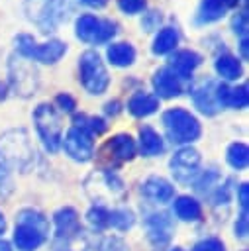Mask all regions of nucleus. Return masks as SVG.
I'll return each instance as SVG.
<instances>
[{
  "instance_id": "f257e3e1",
  "label": "nucleus",
  "mask_w": 249,
  "mask_h": 251,
  "mask_svg": "<svg viewBox=\"0 0 249 251\" xmlns=\"http://www.w3.org/2000/svg\"><path fill=\"white\" fill-rule=\"evenodd\" d=\"M0 157L4 167H14L22 173L29 171L33 163V149L25 129H12L0 137Z\"/></svg>"
},
{
  "instance_id": "f03ea898",
  "label": "nucleus",
  "mask_w": 249,
  "mask_h": 251,
  "mask_svg": "<svg viewBox=\"0 0 249 251\" xmlns=\"http://www.w3.org/2000/svg\"><path fill=\"white\" fill-rule=\"evenodd\" d=\"M163 126H165L167 137L176 145H190L202 133L200 122L180 106L169 108L163 112Z\"/></svg>"
},
{
  "instance_id": "7ed1b4c3",
  "label": "nucleus",
  "mask_w": 249,
  "mask_h": 251,
  "mask_svg": "<svg viewBox=\"0 0 249 251\" xmlns=\"http://www.w3.org/2000/svg\"><path fill=\"white\" fill-rule=\"evenodd\" d=\"M78 78L84 90L90 94H104L110 86V75L96 51H84L78 57Z\"/></svg>"
},
{
  "instance_id": "20e7f679",
  "label": "nucleus",
  "mask_w": 249,
  "mask_h": 251,
  "mask_svg": "<svg viewBox=\"0 0 249 251\" xmlns=\"http://www.w3.org/2000/svg\"><path fill=\"white\" fill-rule=\"evenodd\" d=\"M16 51L25 57V59H33L37 63H43V65H53L57 63L65 53H67V43L65 41H59V39H51V41H45V43H37L31 35L27 33H20L16 37Z\"/></svg>"
},
{
  "instance_id": "39448f33",
  "label": "nucleus",
  "mask_w": 249,
  "mask_h": 251,
  "mask_svg": "<svg viewBox=\"0 0 249 251\" xmlns=\"http://www.w3.org/2000/svg\"><path fill=\"white\" fill-rule=\"evenodd\" d=\"M33 122H35V129L39 133L43 147L55 153L63 141V122H61L59 112L51 104H39L33 110Z\"/></svg>"
},
{
  "instance_id": "423d86ee",
  "label": "nucleus",
  "mask_w": 249,
  "mask_h": 251,
  "mask_svg": "<svg viewBox=\"0 0 249 251\" xmlns=\"http://www.w3.org/2000/svg\"><path fill=\"white\" fill-rule=\"evenodd\" d=\"M84 188L88 192V196L94 200L96 206H104L110 200H120L125 194L124 182L118 175L110 173V171H96L90 173L88 178L84 180Z\"/></svg>"
},
{
  "instance_id": "0eeeda50",
  "label": "nucleus",
  "mask_w": 249,
  "mask_h": 251,
  "mask_svg": "<svg viewBox=\"0 0 249 251\" xmlns=\"http://www.w3.org/2000/svg\"><path fill=\"white\" fill-rule=\"evenodd\" d=\"M116 31L118 29L112 20H102V18H96L94 14H82L76 18V24H75L76 37L90 45H100L110 41L116 35Z\"/></svg>"
},
{
  "instance_id": "6e6552de",
  "label": "nucleus",
  "mask_w": 249,
  "mask_h": 251,
  "mask_svg": "<svg viewBox=\"0 0 249 251\" xmlns=\"http://www.w3.org/2000/svg\"><path fill=\"white\" fill-rule=\"evenodd\" d=\"M200 163H202L200 153L194 147L186 145V147H180L178 151H174L169 167L178 184H190V182H194V178L200 173Z\"/></svg>"
},
{
  "instance_id": "1a4fd4ad",
  "label": "nucleus",
  "mask_w": 249,
  "mask_h": 251,
  "mask_svg": "<svg viewBox=\"0 0 249 251\" xmlns=\"http://www.w3.org/2000/svg\"><path fill=\"white\" fill-rule=\"evenodd\" d=\"M92 137L94 135L88 133L86 129H82L78 126H73L67 131V135H65V139L61 143H63V147H65V151H67V155L71 159L86 163L94 155V139Z\"/></svg>"
},
{
  "instance_id": "9d476101",
  "label": "nucleus",
  "mask_w": 249,
  "mask_h": 251,
  "mask_svg": "<svg viewBox=\"0 0 249 251\" xmlns=\"http://www.w3.org/2000/svg\"><path fill=\"white\" fill-rule=\"evenodd\" d=\"M10 80L18 94L29 96L37 88V71L27 63L25 57L10 59Z\"/></svg>"
},
{
  "instance_id": "9b49d317",
  "label": "nucleus",
  "mask_w": 249,
  "mask_h": 251,
  "mask_svg": "<svg viewBox=\"0 0 249 251\" xmlns=\"http://www.w3.org/2000/svg\"><path fill=\"white\" fill-rule=\"evenodd\" d=\"M145 227H147V233H149V239L155 247H163L171 241L173 237V220L169 218V214L161 212V214H149L145 218Z\"/></svg>"
},
{
  "instance_id": "f8f14e48",
  "label": "nucleus",
  "mask_w": 249,
  "mask_h": 251,
  "mask_svg": "<svg viewBox=\"0 0 249 251\" xmlns=\"http://www.w3.org/2000/svg\"><path fill=\"white\" fill-rule=\"evenodd\" d=\"M200 63H202V55H198L196 51H192V49H178V51H174L171 55L167 69H171L180 80H186L200 67Z\"/></svg>"
},
{
  "instance_id": "ddd939ff",
  "label": "nucleus",
  "mask_w": 249,
  "mask_h": 251,
  "mask_svg": "<svg viewBox=\"0 0 249 251\" xmlns=\"http://www.w3.org/2000/svg\"><path fill=\"white\" fill-rule=\"evenodd\" d=\"M153 90L157 98H174L182 92V80L167 67L153 73Z\"/></svg>"
},
{
  "instance_id": "4468645a",
  "label": "nucleus",
  "mask_w": 249,
  "mask_h": 251,
  "mask_svg": "<svg viewBox=\"0 0 249 251\" xmlns=\"http://www.w3.org/2000/svg\"><path fill=\"white\" fill-rule=\"evenodd\" d=\"M53 251H98V245L82 227H78L69 235H57L53 239Z\"/></svg>"
},
{
  "instance_id": "2eb2a0df",
  "label": "nucleus",
  "mask_w": 249,
  "mask_h": 251,
  "mask_svg": "<svg viewBox=\"0 0 249 251\" xmlns=\"http://www.w3.org/2000/svg\"><path fill=\"white\" fill-rule=\"evenodd\" d=\"M141 194L157 204H165V202H171L173 196H174V186L163 178V176H149L143 180L141 184Z\"/></svg>"
},
{
  "instance_id": "dca6fc26",
  "label": "nucleus",
  "mask_w": 249,
  "mask_h": 251,
  "mask_svg": "<svg viewBox=\"0 0 249 251\" xmlns=\"http://www.w3.org/2000/svg\"><path fill=\"white\" fill-rule=\"evenodd\" d=\"M104 153H108L114 161H131L133 157H135V153H137V145H135V141H133V137L131 135H127V133H118V135H114L106 145H104V149H102Z\"/></svg>"
},
{
  "instance_id": "f3484780",
  "label": "nucleus",
  "mask_w": 249,
  "mask_h": 251,
  "mask_svg": "<svg viewBox=\"0 0 249 251\" xmlns=\"http://www.w3.org/2000/svg\"><path fill=\"white\" fill-rule=\"evenodd\" d=\"M214 86H216L214 80H204V82H200L198 86H194L190 90L194 106L206 116H214L220 108L218 102H216V96H214Z\"/></svg>"
},
{
  "instance_id": "a211bd4d",
  "label": "nucleus",
  "mask_w": 249,
  "mask_h": 251,
  "mask_svg": "<svg viewBox=\"0 0 249 251\" xmlns=\"http://www.w3.org/2000/svg\"><path fill=\"white\" fill-rule=\"evenodd\" d=\"M157 110H159V98L155 94L137 90L127 100V112L135 118H147V116L155 114Z\"/></svg>"
},
{
  "instance_id": "6ab92c4d",
  "label": "nucleus",
  "mask_w": 249,
  "mask_h": 251,
  "mask_svg": "<svg viewBox=\"0 0 249 251\" xmlns=\"http://www.w3.org/2000/svg\"><path fill=\"white\" fill-rule=\"evenodd\" d=\"M45 239H47V237H45L39 229L27 226V224H20V222L16 224V229H14V243H16L18 249H22V251H35Z\"/></svg>"
},
{
  "instance_id": "aec40b11",
  "label": "nucleus",
  "mask_w": 249,
  "mask_h": 251,
  "mask_svg": "<svg viewBox=\"0 0 249 251\" xmlns=\"http://www.w3.org/2000/svg\"><path fill=\"white\" fill-rule=\"evenodd\" d=\"M225 10H227L225 0H200V6H198L196 16H194V22L198 25L218 22V20H222L225 16Z\"/></svg>"
},
{
  "instance_id": "412c9836",
  "label": "nucleus",
  "mask_w": 249,
  "mask_h": 251,
  "mask_svg": "<svg viewBox=\"0 0 249 251\" xmlns=\"http://www.w3.org/2000/svg\"><path fill=\"white\" fill-rule=\"evenodd\" d=\"M165 149V143H163V137L147 124H143L139 127V151L141 155L145 157H155V155H161Z\"/></svg>"
},
{
  "instance_id": "4be33fe9",
  "label": "nucleus",
  "mask_w": 249,
  "mask_h": 251,
  "mask_svg": "<svg viewBox=\"0 0 249 251\" xmlns=\"http://www.w3.org/2000/svg\"><path fill=\"white\" fill-rule=\"evenodd\" d=\"M106 57L114 67H129L135 61V47L127 41H118L108 45Z\"/></svg>"
},
{
  "instance_id": "5701e85b",
  "label": "nucleus",
  "mask_w": 249,
  "mask_h": 251,
  "mask_svg": "<svg viewBox=\"0 0 249 251\" xmlns=\"http://www.w3.org/2000/svg\"><path fill=\"white\" fill-rule=\"evenodd\" d=\"M53 222H55V237L57 235H69L73 231H76L80 227V222H78V214L75 208H59L53 216Z\"/></svg>"
},
{
  "instance_id": "b1692460",
  "label": "nucleus",
  "mask_w": 249,
  "mask_h": 251,
  "mask_svg": "<svg viewBox=\"0 0 249 251\" xmlns=\"http://www.w3.org/2000/svg\"><path fill=\"white\" fill-rule=\"evenodd\" d=\"M178 39H180L178 29L167 25V27L159 29V33L155 35V39H153V47H151V49H153L155 55H167V53H171V51L176 49Z\"/></svg>"
},
{
  "instance_id": "393cba45",
  "label": "nucleus",
  "mask_w": 249,
  "mask_h": 251,
  "mask_svg": "<svg viewBox=\"0 0 249 251\" xmlns=\"http://www.w3.org/2000/svg\"><path fill=\"white\" fill-rule=\"evenodd\" d=\"M214 69L224 80H237L241 76V71H243L241 69V61L235 55H229V53L218 55L216 63H214Z\"/></svg>"
},
{
  "instance_id": "a878e982",
  "label": "nucleus",
  "mask_w": 249,
  "mask_h": 251,
  "mask_svg": "<svg viewBox=\"0 0 249 251\" xmlns=\"http://www.w3.org/2000/svg\"><path fill=\"white\" fill-rule=\"evenodd\" d=\"M174 214L182 222H198L202 218V206L192 196H178L174 200Z\"/></svg>"
},
{
  "instance_id": "bb28decb",
  "label": "nucleus",
  "mask_w": 249,
  "mask_h": 251,
  "mask_svg": "<svg viewBox=\"0 0 249 251\" xmlns=\"http://www.w3.org/2000/svg\"><path fill=\"white\" fill-rule=\"evenodd\" d=\"M225 161H227V165L231 169L243 171L247 167V163H249V149H247V145L241 143V141L231 143L227 147V151H225Z\"/></svg>"
},
{
  "instance_id": "cd10ccee",
  "label": "nucleus",
  "mask_w": 249,
  "mask_h": 251,
  "mask_svg": "<svg viewBox=\"0 0 249 251\" xmlns=\"http://www.w3.org/2000/svg\"><path fill=\"white\" fill-rule=\"evenodd\" d=\"M16 220H18L20 224H27V226L39 229L45 237H47V233H49V222H47V218H45L41 212L33 210V208H24V210H20L18 216H16Z\"/></svg>"
},
{
  "instance_id": "c85d7f7f",
  "label": "nucleus",
  "mask_w": 249,
  "mask_h": 251,
  "mask_svg": "<svg viewBox=\"0 0 249 251\" xmlns=\"http://www.w3.org/2000/svg\"><path fill=\"white\" fill-rule=\"evenodd\" d=\"M133 224H135V216H133L131 210H127V208H114V210H110L108 227H116L120 231H125Z\"/></svg>"
},
{
  "instance_id": "c756f323",
  "label": "nucleus",
  "mask_w": 249,
  "mask_h": 251,
  "mask_svg": "<svg viewBox=\"0 0 249 251\" xmlns=\"http://www.w3.org/2000/svg\"><path fill=\"white\" fill-rule=\"evenodd\" d=\"M75 126H78V127H82V129H86L88 133H92V135H100V133H104L106 131V122L102 120V118H96V116H86V114H76L75 116Z\"/></svg>"
},
{
  "instance_id": "7c9ffc66",
  "label": "nucleus",
  "mask_w": 249,
  "mask_h": 251,
  "mask_svg": "<svg viewBox=\"0 0 249 251\" xmlns=\"http://www.w3.org/2000/svg\"><path fill=\"white\" fill-rule=\"evenodd\" d=\"M218 178H220V175L216 173V169H208L206 173H198V176L194 178V190L200 194H210L218 186Z\"/></svg>"
},
{
  "instance_id": "2f4dec72",
  "label": "nucleus",
  "mask_w": 249,
  "mask_h": 251,
  "mask_svg": "<svg viewBox=\"0 0 249 251\" xmlns=\"http://www.w3.org/2000/svg\"><path fill=\"white\" fill-rule=\"evenodd\" d=\"M108 216H110V210L104 208V206H92V208L86 212L88 224H90L94 229H98V231H102V229L108 227Z\"/></svg>"
},
{
  "instance_id": "473e14b6",
  "label": "nucleus",
  "mask_w": 249,
  "mask_h": 251,
  "mask_svg": "<svg viewBox=\"0 0 249 251\" xmlns=\"http://www.w3.org/2000/svg\"><path fill=\"white\" fill-rule=\"evenodd\" d=\"M225 106L243 110V108L247 106V84H239V86H235V88H229Z\"/></svg>"
},
{
  "instance_id": "72a5a7b5",
  "label": "nucleus",
  "mask_w": 249,
  "mask_h": 251,
  "mask_svg": "<svg viewBox=\"0 0 249 251\" xmlns=\"http://www.w3.org/2000/svg\"><path fill=\"white\" fill-rule=\"evenodd\" d=\"M192 251H225V245L218 237H206V239L198 241L192 247Z\"/></svg>"
},
{
  "instance_id": "f704fd0d",
  "label": "nucleus",
  "mask_w": 249,
  "mask_h": 251,
  "mask_svg": "<svg viewBox=\"0 0 249 251\" xmlns=\"http://www.w3.org/2000/svg\"><path fill=\"white\" fill-rule=\"evenodd\" d=\"M118 6L124 14H139L145 10L147 2L145 0H118Z\"/></svg>"
},
{
  "instance_id": "c9c22d12",
  "label": "nucleus",
  "mask_w": 249,
  "mask_h": 251,
  "mask_svg": "<svg viewBox=\"0 0 249 251\" xmlns=\"http://www.w3.org/2000/svg\"><path fill=\"white\" fill-rule=\"evenodd\" d=\"M231 27H233V31H235L237 35L247 37V12H245V10H241V12H237V14L233 16Z\"/></svg>"
},
{
  "instance_id": "e433bc0d",
  "label": "nucleus",
  "mask_w": 249,
  "mask_h": 251,
  "mask_svg": "<svg viewBox=\"0 0 249 251\" xmlns=\"http://www.w3.org/2000/svg\"><path fill=\"white\" fill-rule=\"evenodd\" d=\"M55 104H57L63 112H67V114L75 112V108H76V100H75L69 92H59L57 98H55Z\"/></svg>"
},
{
  "instance_id": "4c0bfd02",
  "label": "nucleus",
  "mask_w": 249,
  "mask_h": 251,
  "mask_svg": "<svg viewBox=\"0 0 249 251\" xmlns=\"http://www.w3.org/2000/svg\"><path fill=\"white\" fill-rule=\"evenodd\" d=\"M249 233V218H247V210H241L237 222H235V237L245 239Z\"/></svg>"
},
{
  "instance_id": "58836bf2",
  "label": "nucleus",
  "mask_w": 249,
  "mask_h": 251,
  "mask_svg": "<svg viewBox=\"0 0 249 251\" xmlns=\"http://www.w3.org/2000/svg\"><path fill=\"white\" fill-rule=\"evenodd\" d=\"M159 24H161V12H147V14L143 16V20H141V27H143L145 31L157 29Z\"/></svg>"
},
{
  "instance_id": "ea45409f",
  "label": "nucleus",
  "mask_w": 249,
  "mask_h": 251,
  "mask_svg": "<svg viewBox=\"0 0 249 251\" xmlns=\"http://www.w3.org/2000/svg\"><path fill=\"white\" fill-rule=\"evenodd\" d=\"M212 200H214V204H227V200H229V180L225 184H218L214 188Z\"/></svg>"
},
{
  "instance_id": "a19ab883",
  "label": "nucleus",
  "mask_w": 249,
  "mask_h": 251,
  "mask_svg": "<svg viewBox=\"0 0 249 251\" xmlns=\"http://www.w3.org/2000/svg\"><path fill=\"white\" fill-rule=\"evenodd\" d=\"M10 190H12V180H10V176H8L6 167L0 163V200L6 198Z\"/></svg>"
},
{
  "instance_id": "79ce46f5",
  "label": "nucleus",
  "mask_w": 249,
  "mask_h": 251,
  "mask_svg": "<svg viewBox=\"0 0 249 251\" xmlns=\"http://www.w3.org/2000/svg\"><path fill=\"white\" fill-rule=\"evenodd\" d=\"M247 194H249V186H247V182H243V184H239L237 186V200H239V206H241V210H247Z\"/></svg>"
},
{
  "instance_id": "37998d69",
  "label": "nucleus",
  "mask_w": 249,
  "mask_h": 251,
  "mask_svg": "<svg viewBox=\"0 0 249 251\" xmlns=\"http://www.w3.org/2000/svg\"><path fill=\"white\" fill-rule=\"evenodd\" d=\"M104 112H106V114H110V116H116V114L120 112V102H118V100L108 102V104L104 106Z\"/></svg>"
},
{
  "instance_id": "c03bdc74",
  "label": "nucleus",
  "mask_w": 249,
  "mask_h": 251,
  "mask_svg": "<svg viewBox=\"0 0 249 251\" xmlns=\"http://www.w3.org/2000/svg\"><path fill=\"white\" fill-rule=\"evenodd\" d=\"M80 2L86 6H92V8H102V6H106L108 0H80Z\"/></svg>"
},
{
  "instance_id": "a18cd8bd",
  "label": "nucleus",
  "mask_w": 249,
  "mask_h": 251,
  "mask_svg": "<svg viewBox=\"0 0 249 251\" xmlns=\"http://www.w3.org/2000/svg\"><path fill=\"white\" fill-rule=\"evenodd\" d=\"M239 49H241V57L247 59V37H241V41H239Z\"/></svg>"
},
{
  "instance_id": "49530a36",
  "label": "nucleus",
  "mask_w": 249,
  "mask_h": 251,
  "mask_svg": "<svg viewBox=\"0 0 249 251\" xmlns=\"http://www.w3.org/2000/svg\"><path fill=\"white\" fill-rule=\"evenodd\" d=\"M0 251H12V249H10V243L4 241V239H0Z\"/></svg>"
},
{
  "instance_id": "de8ad7c7",
  "label": "nucleus",
  "mask_w": 249,
  "mask_h": 251,
  "mask_svg": "<svg viewBox=\"0 0 249 251\" xmlns=\"http://www.w3.org/2000/svg\"><path fill=\"white\" fill-rule=\"evenodd\" d=\"M4 229H6V218H4V214L0 212V233H4Z\"/></svg>"
},
{
  "instance_id": "09e8293b",
  "label": "nucleus",
  "mask_w": 249,
  "mask_h": 251,
  "mask_svg": "<svg viewBox=\"0 0 249 251\" xmlns=\"http://www.w3.org/2000/svg\"><path fill=\"white\" fill-rule=\"evenodd\" d=\"M4 96H6V86H4L2 82H0V100H2Z\"/></svg>"
},
{
  "instance_id": "8fccbe9b",
  "label": "nucleus",
  "mask_w": 249,
  "mask_h": 251,
  "mask_svg": "<svg viewBox=\"0 0 249 251\" xmlns=\"http://www.w3.org/2000/svg\"><path fill=\"white\" fill-rule=\"evenodd\" d=\"M171 251H184V249H180V247H174V249H171Z\"/></svg>"
}]
</instances>
